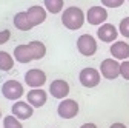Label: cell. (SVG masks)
I'll use <instances>...</instances> for the list:
<instances>
[{
	"label": "cell",
	"mask_w": 129,
	"mask_h": 128,
	"mask_svg": "<svg viewBox=\"0 0 129 128\" xmlns=\"http://www.w3.org/2000/svg\"><path fill=\"white\" fill-rule=\"evenodd\" d=\"M26 12H28V15H29V20H31L32 26L42 25V23L46 20V17H48L46 8H43V6H40V5H32V6H29V8L26 9Z\"/></svg>",
	"instance_id": "cell-12"
},
{
	"label": "cell",
	"mask_w": 129,
	"mask_h": 128,
	"mask_svg": "<svg viewBox=\"0 0 129 128\" xmlns=\"http://www.w3.org/2000/svg\"><path fill=\"white\" fill-rule=\"evenodd\" d=\"M118 31H120V34L126 39H129V17H124L120 25H118Z\"/></svg>",
	"instance_id": "cell-21"
},
{
	"label": "cell",
	"mask_w": 129,
	"mask_h": 128,
	"mask_svg": "<svg viewBox=\"0 0 129 128\" xmlns=\"http://www.w3.org/2000/svg\"><path fill=\"white\" fill-rule=\"evenodd\" d=\"M120 76L124 80H129V60H123L120 63Z\"/></svg>",
	"instance_id": "cell-23"
},
{
	"label": "cell",
	"mask_w": 129,
	"mask_h": 128,
	"mask_svg": "<svg viewBox=\"0 0 129 128\" xmlns=\"http://www.w3.org/2000/svg\"><path fill=\"white\" fill-rule=\"evenodd\" d=\"M14 59L19 63H29L34 60V53H32L29 43L25 45H17L14 48Z\"/></svg>",
	"instance_id": "cell-14"
},
{
	"label": "cell",
	"mask_w": 129,
	"mask_h": 128,
	"mask_svg": "<svg viewBox=\"0 0 129 128\" xmlns=\"http://www.w3.org/2000/svg\"><path fill=\"white\" fill-rule=\"evenodd\" d=\"M100 2L105 8H120L124 3V0H100Z\"/></svg>",
	"instance_id": "cell-22"
},
{
	"label": "cell",
	"mask_w": 129,
	"mask_h": 128,
	"mask_svg": "<svg viewBox=\"0 0 129 128\" xmlns=\"http://www.w3.org/2000/svg\"><path fill=\"white\" fill-rule=\"evenodd\" d=\"M118 33L120 31H117V28L112 23H103L97 29V37L105 43H114L118 37Z\"/></svg>",
	"instance_id": "cell-9"
},
{
	"label": "cell",
	"mask_w": 129,
	"mask_h": 128,
	"mask_svg": "<svg viewBox=\"0 0 129 128\" xmlns=\"http://www.w3.org/2000/svg\"><path fill=\"white\" fill-rule=\"evenodd\" d=\"M80 128H97V125L95 123H91V122H86V123H83Z\"/></svg>",
	"instance_id": "cell-26"
},
{
	"label": "cell",
	"mask_w": 129,
	"mask_h": 128,
	"mask_svg": "<svg viewBox=\"0 0 129 128\" xmlns=\"http://www.w3.org/2000/svg\"><path fill=\"white\" fill-rule=\"evenodd\" d=\"M109 128H127L124 123H121V122H115V123H112Z\"/></svg>",
	"instance_id": "cell-25"
},
{
	"label": "cell",
	"mask_w": 129,
	"mask_h": 128,
	"mask_svg": "<svg viewBox=\"0 0 129 128\" xmlns=\"http://www.w3.org/2000/svg\"><path fill=\"white\" fill-rule=\"evenodd\" d=\"M3 128H23V125L20 123V119H17L12 114L3 117Z\"/></svg>",
	"instance_id": "cell-20"
},
{
	"label": "cell",
	"mask_w": 129,
	"mask_h": 128,
	"mask_svg": "<svg viewBox=\"0 0 129 128\" xmlns=\"http://www.w3.org/2000/svg\"><path fill=\"white\" fill-rule=\"evenodd\" d=\"M14 26L17 28V29H20V31H29V29H32L34 26H32V23H31V20H29V15H28V12L26 11H20V12H17L14 15Z\"/></svg>",
	"instance_id": "cell-16"
},
{
	"label": "cell",
	"mask_w": 129,
	"mask_h": 128,
	"mask_svg": "<svg viewBox=\"0 0 129 128\" xmlns=\"http://www.w3.org/2000/svg\"><path fill=\"white\" fill-rule=\"evenodd\" d=\"M26 99H28V102L34 106V108H42V106L46 103V100H48V94H46V91L42 90V88H32V90L28 93Z\"/></svg>",
	"instance_id": "cell-15"
},
{
	"label": "cell",
	"mask_w": 129,
	"mask_h": 128,
	"mask_svg": "<svg viewBox=\"0 0 129 128\" xmlns=\"http://www.w3.org/2000/svg\"><path fill=\"white\" fill-rule=\"evenodd\" d=\"M11 37V31L9 29H3V31H0V45H3L9 40Z\"/></svg>",
	"instance_id": "cell-24"
},
{
	"label": "cell",
	"mask_w": 129,
	"mask_h": 128,
	"mask_svg": "<svg viewBox=\"0 0 129 128\" xmlns=\"http://www.w3.org/2000/svg\"><path fill=\"white\" fill-rule=\"evenodd\" d=\"M109 53L112 54V57L117 59V60H121V62L127 60V57H129V43L127 42L115 40L114 43H111Z\"/></svg>",
	"instance_id": "cell-13"
},
{
	"label": "cell",
	"mask_w": 129,
	"mask_h": 128,
	"mask_svg": "<svg viewBox=\"0 0 129 128\" xmlns=\"http://www.w3.org/2000/svg\"><path fill=\"white\" fill-rule=\"evenodd\" d=\"M85 20H86V14L78 6H68L61 12V25L69 31L80 29L83 26Z\"/></svg>",
	"instance_id": "cell-1"
},
{
	"label": "cell",
	"mask_w": 129,
	"mask_h": 128,
	"mask_svg": "<svg viewBox=\"0 0 129 128\" xmlns=\"http://www.w3.org/2000/svg\"><path fill=\"white\" fill-rule=\"evenodd\" d=\"M106 19H108V11L105 6H91L86 12L88 23H91L94 26H100V25L106 23Z\"/></svg>",
	"instance_id": "cell-7"
},
{
	"label": "cell",
	"mask_w": 129,
	"mask_h": 128,
	"mask_svg": "<svg viewBox=\"0 0 129 128\" xmlns=\"http://www.w3.org/2000/svg\"><path fill=\"white\" fill-rule=\"evenodd\" d=\"M78 80L85 88H94V87H97L100 83L102 73L97 71L95 68H91V67L83 68L82 71H80V74H78Z\"/></svg>",
	"instance_id": "cell-2"
},
{
	"label": "cell",
	"mask_w": 129,
	"mask_h": 128,
	"mask_svg": "<svg viewBox=\"0 0 129 128\" xmlns=\"http://www.w3.org/2000/svg\"><path fill=\"white\" fill-rule=\"evenodd\" d=\"M100 73L108 80H114L120 76V63L117 59H105L100 63Z\"/></svg>",
	"instance_id": "cell-5"
},
{
	"label": "cell",
	"mask_w": 129,
	"mask_h": 128,
	"mask_svg": "<svg viewBox=\"0 0 129 128\" xmlns=\"http://www.w3.org/2000/svg\"><path fill=\"white\" fill-rule=\"evenodd\" d=\"M12 114L20 119V120H26L32 116V113H34V106H32L29 102H23V100H15V103L12 105L11 108Z\"/></svg>",
	"instance_id": "cell-11"
},
{
	"label": "cell",
	"mask_w": 129,
	"mask_h": 128,
	"mask_svg": "<svg viewBox=\"0 0 129 128\" xmlns=\"http://www.w3.org/2000/svg\"><path fill=\"white\" fill-rule=\"evenodd\" d=\"M97 48H99L97 40L91 34H83V36H80L77 39V50H78V53L86 56V57L94 56L97 53Z\"/></svg>",
	"instance_id": "cell-3"
},
{
	"label": "cell",
	"mask_w": 129,
	"mask_h": 128,
	"mask_svg": "<svg viewBox=\"0 0 129 128\" xmlns=\"http://www.w3.org/2000/svg\"><path fill=\"white\" fill-rule=\"evenodd\" d=\"M45 82H46V74L39 68H32L25 74V83L31 88H42Z\"/></svg>",
	"instance_id": "cell-8"
},
{
	"label": "cell",
	"mask_w": 129,
	"mask_h": 128,
	"mask_svg": "<svg viewBox=\"0 0 129 128\" xmlns=\"http://www.w3.org/2000/svg\"><path fill=\"white\" fill-rule=\"evenodd\" d=\"M14 57L6 51H0V71H11L14 67Z\"/></svg>",
	"instance_id": "cell-19"
},
{
	"label": "cell",
	"mask_w": 129,
	"mask_h": 128,
	"mask_svg": "<svg viewBox=\"0 0 129 128\" xmlns=\"http://www.w3.org/2000/svg\"><path fill=\"white\" fill-rule=\"evenodd\" d=\"M78 110H80V106L74 99H63L58 103L57 113L61 119H74L78 114Z\"/></svg>",
	"instance_id": "cell-6"
},
{
	"label": "cell",
	"mask_w": 129,
	"mask_h": 128,
	"mask_svg": "<svg viewBox=\"0 0 129 128\" xmlns=\"http://www.w3.org/2000/svg\"><path fill=\"white\" fill-rule=\"evenodd\" d=\"M25 90H23V85L17 80H6L3 85H2V94L3 97L8 99V100H19L22 96H23Z\"/></svg>",
	"instance_id": "cell-4"
},
{
	"label": "cell",
	"mask_w": 129,
	"mask_h": 128,
	"mask_svg": "<svg viewBox=\"0 0 129 128\" xmlns=\"http://www.w3.org/2000/svg\"><path fill=\"white\" fill-rule=\"evenodd\" d=\"M29 46H31L32 53H34V60H40L46 56V46L43 42L32 40V42H29Z\"/></svg>",
	"instance_id": "cell-18"
},
{
	"label": "cell",
	"mask_w": 129,
	"mask_h": 128,
	"mask_svg": "<svg viewBox=\"0 0 129 128\" xmlns=\"http://www.w3.org/2000/svg\"><path fill=\"white\" fill-rule=\"evenodd\" d=\"M0 119H2V111H0Z\"/></svg>",
	"instance_id": "cell-27"
},
{
	"label": "cell",
	"mask_w": 129,
	"mask_h": 128,
	"mask_svg": "<svg viewBox=\"0 0 129 128\" xmlns=\"http://www.w3.org/2000/svg\"><path fill=\"white\" fill-rule=\"evenodd\" d=\"M43 5L48 12L58 14V12H63L64 9V0H43Z\"/></svg>",
	"instance_id": "cell-17"
},
{
	"label": "cell",
	"mask_w": 129,
	"mask_h": 128,
	"mask_svg": "<svg viewBox=\"0 0 129 128\" xmlns=\"http://www.w3.org/2000/svg\"><path fill=\"white\" fill-rule=\"evenodd\" d=\"M49 93H51L52 97L63 100V99H66L68 94H69V83L66 80H63V79H55L49 85Z\"/></svg>",
	"instance_id": "cell-10"
}]
</instances>
